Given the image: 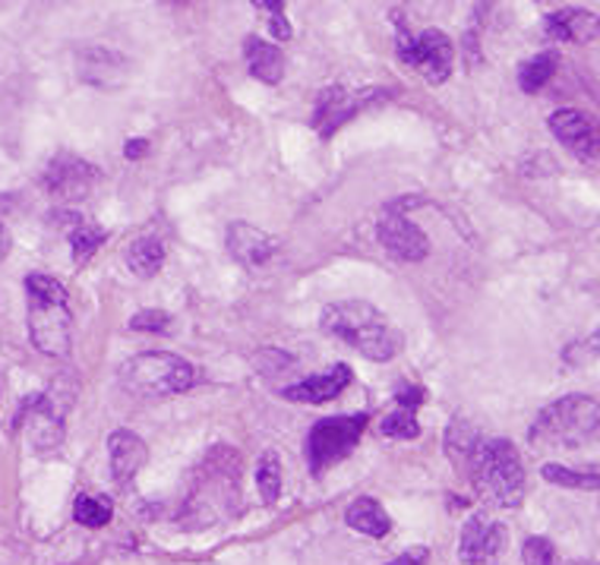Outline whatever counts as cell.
I'll list each match as a JSON object with an SVG mask.
<instances>
[{
	"label": "cell",
	"instance_id": "6da1fadb",
	"mask_svg": "<svg viewBox=\"0 0 600 565\" xmlns=\"http://www.w3.org/2000/svg\"><path fill=\"white\" fill-rule=\"evenodd\" d=\"M449 455L465 468L475 493L487 506L515 508L525 496V465L509 440H487L461 423L449 433Z\"/></svg>",
	"mask_w": 600,
	"mask_h": 565
},
{
	"label": "cell",
	"instance_id": "7a4b0ae2",
	"mask_svg": "<svg viewBox=\"0 0 600 565\" xmlns=\"http://www.w3.org/2000/svg\"><path fill=\"white\" fill-rule=\"evenodd\" d=\"M329 335L348 341L363 358L386 363L401 351V332L367 300H341L323 310V323Z\"/></svg>",
	"mask_w": 600,
	"mask_h": 565
},
{
	"label": "cell",
	"instance_id": "3957f363",
	"mask_svg": "<svg viewBox=\"0 0 600 565\" xmlns=\"http://www.w3.org/2000/svg\"><path fill=\"white\" fill-rule=\"evenodd\" d=\"M238 474V455L225 446L212 448L193 477V490L187 496V521H203L200 528H206L215 518L231 515L240 503Z\"/></svg>",
	"mask_w": 600,
	"mask_h": 565
},
{
	"label": "cell",
	"instance_id": "277c9868",
	"mask_svg": "<svg viewBox=\"0 0 600 565\" xmlns=\"http://www.w3.org/2000/svg\"><path fill=\"white\" fill-rule=\"evenodd\" d=\"M600 433V405L591 395H566L547 405L531 423V446L538 448H581Z\"/></svg>",
	"mask_w": 600,
	"mask_h": 565
},
{
	"label": "cell",
	"instance_id": "5b68a950",
	"mask_svg": "<svg viewBox=\"0 0 600 565\" xmlns=\"http://www.w3.org/2000/svg\"><path fill=\"white\" fill-rule=\"evenodd\" d=\"M29 294V338L32 345L48 358H67L70 354V303L67 288L58 278L32 272L26 278Z\"/></svg>",
	"mask_w": 600,
	"mask_h": 565
},
{
	"label": "cell",
	"instance_id": "8992f818",
	"mask_svg": "<svg viewBox=\"0 0 600 565\" xmlns=\"http://www.w3.org/2000/svg\"><path fill=\"white\" fill-rule=\"evenodd\" d=\"M118 380L130 395L168 398V395H180V392L196 386L200 383V370L183 358H178V354L149 351V354H136V358L127 360L120 366Z\"/></svg>",
	"mask_w": 600,
	"mask_h": 565
},
{
	"label": "cell",
	"instance_id": "52a82bcc",
	"mask_svg": "<svg viewBox=\"0 0 600 565\" xmlns=\"http://www.w3.org/2000/svg\"><path fill=\"white\" fill-rule=\"evenodd\" d=\"M367 417H326L320 420L310 436H307V458H310V471L320 477L329 471L332 465H338L341 458H348L363 436Z\"/></svg>",
	"mask_w": 600,
	"mask_h": 565
},
{
	"label": "cell",
	"instance_id": "ba28073f",
	"mask_svg": "<svg viewBox=\"0 0 600 565\" xmlns=\"http://www.w3.org/2000/svg\"><path fill=\"white\" fill-rule=\"evenodd\" d=\"M398 58L411 70H418L430 86H440V83L449 80L452 63H455V45L449 41V35L440 29H427L420 35H405L401 32Z\"/></svg>",
	"mask_w": 600,
	"mask_h": 565
},
{
	"label": "cell",
	"instance_id": "9c48e42d",
	"mask_svg": "<svg viewBox=\"0 0 600 565\" xmlns=\"http://www.w3.org/2000/svg\"><path fill=\"white\" fill-rule=\"evenodd\" d=\"M550 133L566 146V149L585 161V165H595L600 168V123L585 111H575V108H560L550 115Z\"/></svg>",
	"mask_w": 600,
	"mask_h": 565
},
{
	"label": "cell",
	"instance_id": "30bf717a",
	"mask_svg": "<svg viewBox=\"0 0 600 565\" xmlns=\"http://www.w3.org/2000/svg\"><path fill=\"white\" fill-rule=\"evenodd\" d=\"M506 528L490 515H471L461 528L458 556L465 565H496L506 550Z\"/></svg>",
	"mask_w": 600,
	"mask_h": 565
},
{
	"label": "cell",
	"instance_id": "8fae6325",
	"mask_svg": "<svg viewBox=\"0 0 600 565\" xmlns=\"http://www.w3.org/2000/svg\"><path fill=\"white\" fill-rule=\"evenodd\" d=\"M45 190L51 193V196H58V200H86L92 193V187L98 183V168L89 165V161H83V158H76V155H58L51 165H48V171H45Z\"/></svg>",
	"mask_w": 600,
	"mask_h": 565
},
{
	"label": "cell",
	"instance_id": "7c38bea8",
	"mask_svg": "<svg viewBox=\"0 0 600 565\" xmlns=\"http://www.w3.org/2000/svg\"><path fill=\"white\" fill-rule=\"evenodd\" d=\"M376 235H380V243L389 250L395 260H401V263H420L430 253V238L420 231L415 221H408L398 212H392V215H386L380 221V231Z\"/></svg>",
	"mask_w": 600,
	"mask_h": 565
},
{
	"label": "cell",
	"instance_id": "4fadbf2b",
	"mask_svg": "<svg viewBox=\"0 0 600 565\" xmlns=\"http://www.w3.org/2000/svg\"><path fill=\"white\" fill-rule=\"evenodd\" d=\"M20 420L26 423V436L38 452L60 446V440H63V408L55 405L48 395H32V401H26Z\"/></svg>",
	"mask_w": 600,
	"mask_h": 565
},
{
	"label": "cell",
	"instance_id": "5bb4252c",
	"mask_svg": "<svg viewBox=\"0 0 600 565\" xmlns=\"http://www.w3.org/2000/svg\"><path fill=\"white\" fill-rule=\"evenodd\" d=\"M543 32L550 41L591 45L600 38V16L591 10H581V7H563V10L543 16Z\"/></svg>",
	"mask_w": 600,
	"mask_h": 565
},
{
	"label": "cell",
	"instance_id": "9a60e30c",
	"mask_svg": "<svg viewBox=\"0 0 600 565\" xmlns=\"http://www.w3.org/2000/svg\"><path fill=\"white\" fill-rule=\"evenodd\" d=\"M76 70L86 83L98 86V89H118L127 80V58L118 55L115 48L89 45L76 55Z\"/></svg>",
	"mask_w": 600,
	"mask_h": 565
},
{
	"label": "cell",
	"instance_id": "2e32d148",
	"mask_svg": "<svg viewBox=\"0 0 600 565\" xmlns=\"http://www.w3.org/2000/svg\"><path fill=\"white\" fill-rule=\"evenodd\" d=\"M228 250L235 253V260L247 268H260L269 263L278 250V240L269 238L266 231L247 225V221H235L228 228Z\"/></svg>",
	"mask_w": 600,
	"mask_h": 565
},
{
	"label": "cell",
	"instance_id": "e0dca14e",
	"mask_svg": "<svg viewBox=\"0 0 600 565\" xmlns=\"http://www.w3.org/2000/svg\"><path fill=\"white\" fill-rule=\"evenodd\" d=\"M351 383V366L345 363H335L326 373H316V376H307L298 386L285 388L281 395L288 401H303V405H323V401H332L335 395H341Z\"/></svg>",
	"mask_w": 600,
	"mask_h": 565
},
{
	"label": "cell",
	"instance_id": "ac0fdd59",
	"mask_svg": "<svg viewBox=\"0 0 600 565\" xmlns=\"http://www.w3.org/2000/svg\"><path fill=\"white\" fill-rule=\"evenodd\" d=\"M108 455H111V474L120 483H127V480H133V477L140 474V468L149 458L146 443L136 433H130V430H115L108 436Z\"/></svg>",
	"mask_w": 600,
	"mask_h": 565
},
{
	"label": "cell",
	"instance_id": "d6986e66",
	"mask_svg": "<svg viewBox=\"0 0 600 565\" xmlns=\"http://www.w3.org/2000/svg\"><path fill=\"white\" fill-rule=\"evenodd\" d=\"M360 108V98L358 95H351V92L338 89V86H332V89L320 92V98H316V115H313V130L320 133V136H332L345 120L351 118L355 111Z\"/></svg>",
	"mask_w": 600,
	"mask_h": 565
},
{
	"label": "cell",
	"instance_id": "ffe728a7",
	"mask_svg": "<svg viewBox=\"0 0 600 565\" xmlns=\"http://www.w3.org/2000/svg\"><path fill=\"white\" fill-rule=\"evenodd\" d=\"M420 405H423V388L420 386L398 392V408L383 417L380 433L389 436V440H415L420 433L418 414H415Z\"/></svg>",
	"mask_w": 600,
	"mask_h": 565
},
{
	"label": "cell",
	"instance_id": "44dd1931",
	"mask_svg": "<svg viewBox=\"0 0 600 565\" xmlns=\"http://www.w3.org/2000/svg\"><path fill=\"white\" fill-rule=\"evenodd\" d=\"M243 58H247V67H250V73L260 80V83H281V76H285V55L269 45V41H263L260 35H247V41H243Z\"/></svg>",
	"mask_w": 600,
	"mask_h": 565
},
{
	"label": "cell",
	"instance_id": "7402d4cb",
	"mask_svg": "<svg viewBox=\"0 0 600 565\" xmlns=\"http://www.w3.org/2000/svg\"><path fill=\"white\" fill-rule=\"evenodd\" d=\"M345 521H348V528H355L358 534L367 537H386L392 531V521L389 515H386V508L380 506L376 500H370V496H360L355 500L348 512H345Z\"/></svg>",
	"mask_w": 600,
	"mask_h": 565
},
{
	"label": "cell",
	"instance_id": "603a6c76",
	"mask_svg": "<svg viewBox=\"0 0 600 565\" xmlns=\"http://www.w3.org/2000/svg\"><path fill=\"white\" fill-rule=\"evenodd\" d=\"M127 266L133 268L140 278H152L165 266V247L155 238H136L127 247Z\"/></svg>",
	"mask_w": 600,
	"mask_h": 565
},
{
	"label": "cell",
	"instance_id": "cb8c5ba5",
	"mask_svg": "<svg viewBox=\"0 0 600 565\" xmlns=\"http://www.w3.org/2000/svg\"><path fill=\"white\" fill-rule=\"evenodd\" d=\"M540 474L547 483L566 486V490H588L600 493V468H566V465H543Z\"/></svg>",
	"mask_w": 600,
	"mask_h": 565
},
{
	"label": "cell",
	"instance_id": "d4e9b609",
	"mask_svg": "<svg viewBox=\"0 0 600 565\" xmlns=\"http://www.w3.org/2000/svg\"><path fill=\"white\" fill-rule=\"evenodd\" d=\"M556 67H560L556 51H543V55H535L531 60H525L521 70H518V86H521V92L538 95L556 76Z\"/></svg>",
	"mask_w": 600,
	"mask_h": 565
},
{
	"label": "cell",
	"instance_id": "484cf974",
	"mask_svg": "<svg viewBox=\"0 0 600 565\" xmlns=\"http://www.w3.org/2000/svg\"><path fill=\"white\" fill-rule=\"evenodd\" d=\"M105 228L92 225V221H83L76 215H70V247H73V260L76 263H86L92 253L105 243Z\"/></svg>",
	"mask_w": 600,
	"mask_h": 565
},
{
	"label": "cell",
	"instance_id": "4316f807",
	"mask_svg": "<svg viewBox=\"0 0 600 565\" xmlns=\"http://www.w3.org/2000/svg\"><path fill=\"white\" fill-rule=\"evenodd\" d=\"M111 515H115V506H111L108 496H89V493H83L76 500V506H73V518L83 528H105L111 521Z\"/></svg>",
	"mask_w": 600,
	"mask_h": 565
},
{
	"label": "cell",
	"instance_id": "83f0119b",
	"mask_svg": "<svg viewBox=\"0 0 600 565\" xmlns=\"http://www.w3.org/2000/svg\"><path fill=\"white\" fill-rule=\"evenodd\" d=\"M256 486L263 503H275L281 496V461L275 452H266L256 465Z\"/></svg>",
	"mask_w": 600,
	"mask_h": 565
},
{
	"label": "cell",
	"instance_id": "f1b7e54d",
	"mask_svg": "<svg viewBox=\"0 0 600 565\" xmlns=\"http://www.w3.org/2000/svg\"><path fill=\"white\" fill-rule=\"evenodd\" d=\"M521 560H525V565H575L563 563L556 556V546L547 537H528L525 540V550H521Z\"/></svg>",
	"mask_w": 600,
	"mask_h": 565
},
{
	"label": "cell",
	"instance_id": "f546056e",
	"mask_svg": "<svg viewBox=\"0 0 600 565\" xmlns=\"http://www.w3.org/2000/svg\"><path fill=\"white\" fill-rule=\"evenodd\" d=\"M253 7H256L260 13H266V16H269L266 23H269L272 35H275L278 41H288V38H291V26H288L285 3H281V0H256Z\"/></svg>",
	"mask_w": 600,
	"mask_h": 565
},
{
	"label": "cell",
	"instance_id": "4dcf8cb0",
	"mask_svg": "<svg viewBox=\"0 0 600 565\" xmlns=\"http://www.w3.org/2000/svg\"><path fill=\"white\" fill-rule=\"evenodd\" d=\"M130 328L133 332H168L171 328V316L168 313H161V310H140L133 320H130Z\"/></svg>",
	"mask_w": 600,
	"mask_h": 565
},
{
	"label": "cell",
	"instance_id": "1f68e13d",
	"mask_svg": "<svg viewBox=\"0 0 600 565\" xmlns=\"http://www.w3.org/2000/svg\"><path fill=\"white\" fill-rule=\"evenodd\" d=\"M389 565H427V550H423V546H415V550H408L405 556H398V560Z\"/></svg>",
	"mask_w": 600,
	"mask_h": 565
},
{
	"label": "cell",
	"instance_id": "d6a6232c",
	"mask_svg": "<svg viewBox=\"0 0 600 565\" xmlns=\"http://www.w3.org/2000/svg\"><path fill=\"white\" fill-rule=\"evenodd\" d=\"M146 152H149V143H146V140H130V143H127V149H123V155H127L130 161H136V158H143Z\"/></svg>",
	"mask_w": 600,
	"mask_h": 565
},
{
	"label": "cell",
	"instance_id": "836d02e7",
	"mask_svg": "<svg viewBox=\"0 0 600 565\" xmlns=\"http://www.w3.org/2000/svg\"><path fill=\"white\" fill-rule=\"evenodd\" d=\"M7 253H10V235H7V228L0 225V263L7 260Z\"/></svg>",
	"mask_w": 600,
	"mask_h": 565
},
{
	"label": "cell",
	"instance_id": "e575fe53",
	"mask_svg": "<svg viewBox=\"0 0 600 565\" xmlns=\"http://www.w3.org/2000/svg\"><path fill=\"white\" fill-rule=\"evenodd\" d=\"M575 565H595V563H575Z\"/></svg>",
	"mask_w": 600,
	"mask_h": 565
}]
</instances>
